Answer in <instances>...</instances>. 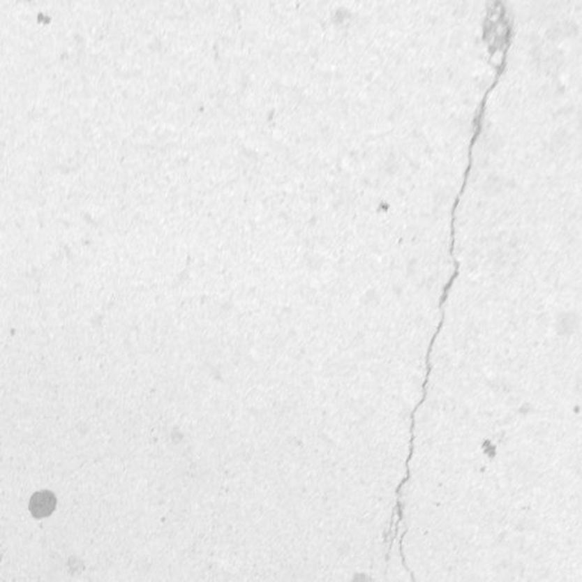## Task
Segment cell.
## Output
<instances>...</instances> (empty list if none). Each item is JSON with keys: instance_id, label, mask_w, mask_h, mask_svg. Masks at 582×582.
Here are the masks:
<instances>
[{"instance_id": "obj_1", "label": "cell", "mask_w": 582, "mask_h": 582, "mask_svg": "<svg viewBox=\"0 0 582 582\" xmlns=\"http://www.w3.org/2000/svg\"><path fill=\"white\" fill-rule=\"evenodd\" d=\"M56 509V497L52 491H41L31 497L29 509L36 518L50 516Z\"/></svg>"}]
</instances>
